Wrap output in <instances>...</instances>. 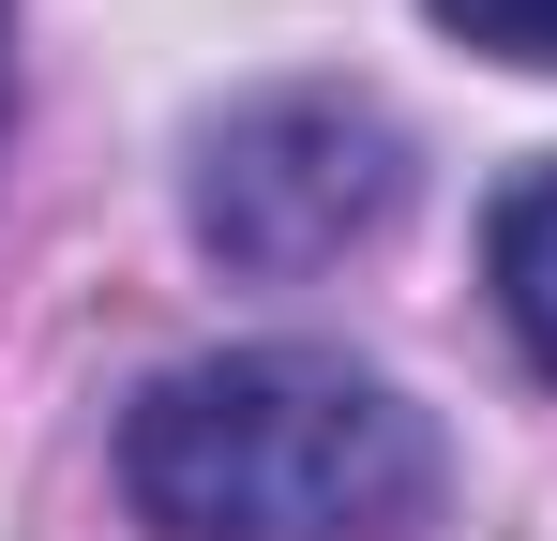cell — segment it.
<instances>
[{"label":"cell","mask_w":557,"mask_h":541,"mask_svg":"<svg viewBox=\"0 0 557 541\" xmlns=\"http://www.w3.org/2000/svg\"><path fill=\"white\" fill-rule=\"evenodd\" d=\"M482 270H497V316H512V347L557 376V166H528L497 196V226H482Z\"/></svg>","instance_id":"obj_3"},{"label":"cell","mask_w":557,"mask_h":541,"mask_svg":"<svg viewBox=\"0 0 557 541\" xmlns=\"http://www.w3.org/2000/svg\"><path fill=\"white\" fill-rule=\"evenodd\" d=\"M121 496L166 541H407L437 512V422L347 347H211L136 391Z\"/></svg>","instance_id":"obj_1"},{"label":"cell","mask_w":557,"mask_h":541,"mask_svg":"<svg viewBox=\"0 0 557 541\" xmlns=\"http://www.w3.org/2000/svg\"><path fill=\"white\" fill-rule=\"evenodd\" d=\"M392 196H407V136L362 90H257L196 136V241L257 286H301L347 241H376Z\"/></svg>","instance_id":"obj_2"},{"label":"cell","mask_w":557,"mask_h":541,"mask_svg":"<svg viewBox=\"0 0 557 541\" xmlns=\"http://www.w3.org/2000/svg\"><path fill=\"white\" fill-rule=\"evenodd\" d=\"M482 61H512V76H557V0H437Z\"/></svg>","instance_id":"obj_4"}]
</instances>
